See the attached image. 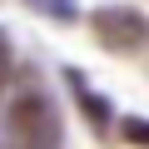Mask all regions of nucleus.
<instances>
[{"instance_id": "nucleus-6", "label": "nucleus", "mask_w": 149, "mask_h": 149, "mask_svg": "<svg viewBox=\"0 0 149 149\" xmlns=\"http://www.w3.org/2000/svg\"><path fill=\"white\" fill-rule=\"evenodd\" d=\"M5 74H10V45H5V35H0V85H5Z\"/></svg>"}, {"instance_id": "nucleus-5", "label": "nucleus", "mask_w": 149, "mask_h": 149, "mask_svg": "<svg viewBox=\"0 0 149 149\" xmlns=\"http://www.w3.org/2000/svg\"><path fill=\"white\" fill-rule=\"evenodd\" d=\"M30 5H40V10L55 15V20H74V5H70V0H30Z\"/></svg>"}, {"instance_id": "nucleus-4", "label": "nucleus", "mask_w": 149, "mask_h": 149, "mask_svg": "<svg viewBox=\"0 0 149 149\" xmlns=\"http://www.w3.org/2000/svg\"><path fill=\"white\" fill-rule=\"evenodd\" d=\"M119 129H124V139H129V144H139V149H149V119H139V114H129V119H124Z\"/></svg>"}, {"instance_id": "nucleus-2", "label": "nucleus", "mask_w": 149, "mask_h": 149, "mask_svg": "<svg viewBox=\"0 0 149 149\" xmlns=\"http://www.w3.org/2000/svg\"><path fill=\"white\" fill-rule=\"evenodd\" d=\"M95 35L114 50H139L149 40V25H144V15H134L124 5H104V10H95Z\"/></svg>"}, {"instance_id": "nucleus-1", "label": "nucleus", "mask_w": 149, "mask_h": 149, "mask_svg": "<svg viewBox=\"0 0 149 149\" xmlns=\"http://www.w3.org/2000/svg\"><path fill=\"white\" fill-rule=\"evenodd\" d=\"M0 149H65V124L40 80H20L0 104Z\"/></svg>"}, {"instance_id": "nucleus-3", "label": "nucleus", "mask_w": 149, "mask_h": 149, "mask_svg": "<svg viewBox=\"0 0 149 149\" xmlns=\"http://www.w3.org/2000/svg\"><path fill=\"white\" fill-rule=\"evenodd\" d=\"M65 80H70V90H74V100H80L85 104V114L95 119V129H109V109L100 104V95L85 85V74H74V70H65Z\"/></svg>"}]
</instances>
